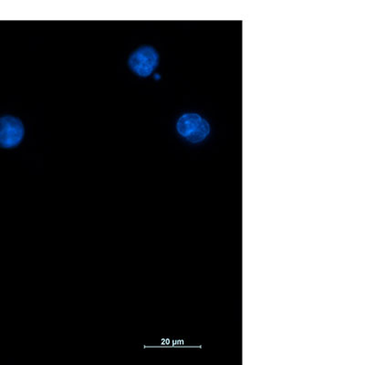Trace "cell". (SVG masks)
<instances>
[{"label":"cell","mask_w":365,"mask_h":365,"mask_svg":"<svg viewBox=\"0 0 365 365\" xmlns=\"http://www.w3.org/2000/svg\"><path fill=\"white\" fill-rule=\"evenodd\" d=\"M159 56L152 47H142L133 52L129 58V65L139 76L148 77L158 67Z\"/></svg>","instance_id":"6da1fadb"},{"label":"cell","mask_w":365,"mask_h":365,"mask_svg":"<svg viewBox=\"0 0 365 365\" xmlns=\"http://www.w3.org/2000/svg\"><path fill=\"white\" fill-rule=\"evenodd\" d=\"M203 118L197 113H187L179 118L177 129L185 138H188L197 131Z\"/></svg>","instance_id":"3957f363"},{"label":"cell","mask_w":365,"mask_h":365,"mask_svg":"<svg viewBox=\"0 0 365 365\" xmlns=\"http://www.w3.org/2000/svg\"><path fill=\"white\" fill-rule=\"evenodd\" d=\"M210 123L207 122L205 119L202 120L200 128H198L197 131L192 135L190 137H188L187 140L189 142L197 143L203 141L205 138H207V135H210Z\"/></svg>","instance_id":"277c9868"},{"label":"cell","mask_w":365,"mask_h":365,"mask_svg":"<svg viewBox=\"0 0 365 365\" xmlns=\"http://www.w3.org/2000/svg\"><path fill=\"white\" fill-rule=\"evenodd\" d=\"M24 126L17 117L6 115L0 118V146L12 148L21 142Z\"/></svg>","instance_id":"7a4b0ae2"}]
</instances>
